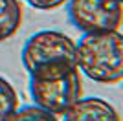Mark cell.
I'll list each match as a JSON object with an SVG mask.
<instances>
[{
	"label": "cell",
	"mask_w": 123,
	"mask_h": 121,
	"mask_svg": "<svg viewBox=\"0 0 123 121\" xmlns=\"http://www.w3.org/2000/svg\"><path fill=\"white\" fill-rule=\"evenodd\" d=\"M75 44L81 75L99 85L123 83V33L119 30L83 33Z\"/></svg>",
	"instance_id": "1"
},
{
	"label": "cell",
	"mask_w": 123,
	"mask_h": 121,
	"mask_svg": "<svg viewBox=\"0 0 123 121\" xmlns=\"http://www.w3.org/2000/svg\"><path fill=\"white\" fill-rule=\"evenodd\" d=\"M61 117V121H121L118 110L107 99L96 96L77 99Z\"/></svg>",
	"instance_id": "5"
},
{
	"label": "cell",
	"mask_w": 123,
	"mask_h": 121,
	"mask_svg": "<svg viewBox=\"0 0 123 121\" xmlns=\"http://www.w3.org/2000/svg\"><path fill=\"white\" fill-rule=\"evenodd\" d=\"M17 108H18V94L15 86L0 75V121H7Z\"/></svg>",
	"instance_id": "7"
},
{
	"label": "cell",
	"mask_w": 123,
	"mask_h": 121,
	"mask_svg": "<svg viewBox=\"0 0 123 121\" xmlns=\"http://www.w3.org/2000/svg\"><path fill=\"white\" fill-rule=\"evenodd\" d=\"M22 24L20 0H0V42L11 39Z\"/></svg>",
	"instance_id": "6"
},
{
	"label": "cell",
	"mask_w": 123,
	"mask_h": 121,
	"mask_svg": "<svg viewBox=\"0 0 123 121\" xmlns=\"http://www.w3.org/2000/svg\"><path fill=\"white\" fill-rule=\"evenodd\" d=\"M31 7L35 9H41V11H51V9H57L68 2V0H24Z\"/></svg>",
	"instance_id": "9"
},
{
	"label": "cell",
	"mask_w": 123,
	"mask_h": 121,
	"mask_svg": "<svg viewBox=\"0 0 123 121\" xmlns=\"http://www.w3.org/2000/svg\"><path fill=\"white\" fill-rule=\"evenodd\" d=\"M119 2H121V4H123V0H119Z\"/></svg>",
	"instance_id": "10"
},
{
	"label": "cell",
	"mask_w": 123,
	"mask_h": 121,
	"mask_svg": "<svg viewBox=\"0 0 123 121\" xmlns=\"http://www.w3.org/2000/svg\"><path fill=\"white\" fill-rule=\"evenodd\" d=\"M30 96L33 105L50 114L62 116L83 97V77L79 68H59L30 73Z\"/></svg>",
	"instance_id": "2"
},
{
	"label": "cell",
	"mask_w": 123,
	"mask_h": 121,
	"mask_svg": "<svg viewBox=\"0 0 123 121\" xmlns=\"http://www.w3.org/2000/svg\"><path fill=\"white\" fill-rule=\"evenodd\" d=\"M77 44L62 31L42 30L24 42L20 59L28 73L77 68Z\"/></svg>",
	"instance_id": "3"
},
{
	"label": "cell",
	"mask_w": 123,
	"mask_h": 121,
	"mask_svg": "<svg viewBox=\"0 0 123 121\" xmlns=\"http://www.w3.org/2000/svg\"><path fill=\"white\" fill-rule=\"evenodd\" d=\"M7 121H61V119H59V116L50 114L41 106L28 105V106H22V108H17Z\"/></svg>",
	"instance_id": "8"
},
{
	"label": "cell",
	"mask_w": 123,
	"mask_h": 121,
	"mask_svg": "<svg viewBox=\"0 0 123 121\" xmlns=\"http://www.w3.org/2000/svg\"><path fill=\"white\" fill-rule=\"evenodd\" d=\"M66 13L83 33L112 31L123 24V4L119 0H68Z\"/></svg>",
	"instance_id": "4"
}]
</instances>
